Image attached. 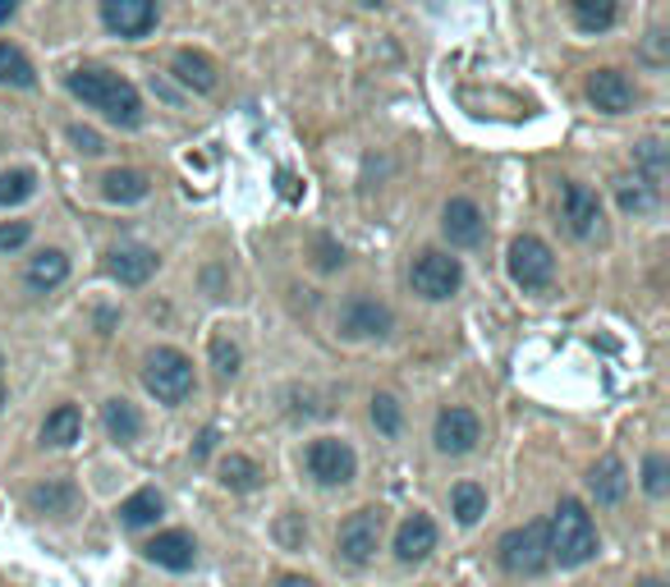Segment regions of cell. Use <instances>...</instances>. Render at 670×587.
Wrapping results in <instances>:
<instances>
[{"label": "cell", "mask_w": 670, "mask_h": 587, "mask_svg": "<svg viewBox=\"0 0 670 587\" xmlns=\"http://www.w3.org/2000/svg\"><path fill=\"white\" fill-rule=\"evenodd\" d=\"M69 92L83 101V106L101 111L111 124H120V129H138L143 124V97L138 88L120 79V74L111 69H74L69 74Z\"/></svg>", "instance_id": "1"}, {"label": "cell", "mask_w": 670, "mask_h": 587, "mask_svg": "<svg viewBox=\"0 0 670 587\" xmlns=\"http://www.w3.org/2000/svg\"><path fill=\"white\" fill-rule=\"evenodd\" d=\"M547 555L560 569H579L598 555V528H592V515L579 500H560L556 515L547 523Z\"/></svg>", "instance_id": "2"}, {"label": "cell", "mask_w": 670, "mask_h": 587, "mask_svg": "<svg viewBox=\"0 0 670 587\" xmlns=\"http://www.w3.org/2000/svg\"><path fill=\"white\" fill-rule=\"evenodd\" d=\"M143 386L161 404H179L193 395V363L179 349H152L143 363Z\"/></svg>", "instance_id": "3"}, {"label": "cell", "mask_w": 670, "mask_h": 587, "mask_svg": "<svg viewBox=\"0 0 670 587\" xmlns=\"http://www.w3.org/2000/svg\"><path fill=\"white\" fill-rule=\"evenodd\" d=\"M501 569L505 574H520V578H533V574H543L551 565V555H547V523H524V528H510L501 546Z\"/></svg>", "instance_id": "4"}, {"label": "cell", "mask_w": 670, "mask_h": 587, "mask_svg": "<svg viewBox=\"0 0 670 587\" xmlns=\"http://www.w3.org/2000/svg\"><path fill=\"white\" fill-rule=\"evenodd\" d=\"M505 262H510V280H514V285H524V290H547L551 275H556L551 248L537 235H520V239H514Z\"/></svg>", "instance_id": "5"}, {"label": "cell", "mask_w": 670, "mask_h": 587, "mask_svg": "<svg viewBox=\"0 0 670 587\" xmlns=\"http://www.w3.org/2000/svg\"><path fill=\"white\" fill-rule=\"evenodd\" d=\"M409 280H414V290H418L423 298L442 303V298H450V294L459 290L464 267H459V258H450V252L427 248V252H418V262H414V271H409Z\"/></svg>", "instance_id": "6"}, {"label": "cell", "mask_w": 670, "mask_h": 587, "mask_svg": "<svg viewBox=\"0 0 670 587\" xmlns=\"http://www.w3.org/2000/svg\"><path fill=\"white\" fill-rule=\"evenodd\" d=\"M335 546H340L345 565H368L381 546V509H354L335 532Z\"/></svg>", "instance_id": "7"}, {"label": "cell", "mask_w": 670, "mask_h": 587, "mask_svg": "<svg viewBox=\"0 0 670 587\" xmlns=\"http://www.w3.org/2000/svg\"><path fill=\"white\" fill-rule=\"evenodd\" d=\"M308 473H313L322 487H345V482H354V473H358V459L345 441L322 437V441L308 445Z\"/></svg>", "instance_id": "8"}, {"label": "cell", "mask_w": 670, "mask_h": 587, "mask_svg": "<svg viewBox=\"0 0 670 587\" xmlns=\"http://www.w3.org/2000/svg\"><path fill=\"white\" fill-rule=\"evenodd\" d=\"M432 441H436V450H442V454H469L482 441V422H478L473 408H442Z\"/></svg>", "instance_id": "9"}, {"label": "cell", "mask_w": 670, "mask_h": 587, "mask_svg": "<svg viewBox=\"0 0 670 587\" xmlns=\"http://www.w3.org/2000/svg\"><path fill=\"white\" fill-rule=\"evenodd\" d=\"M395 326V317H391V308L386 303H377V298H368V294H358V298H349L345 303V313H340V330L349 340H381L386 330Z\"/></svg>", "instance_id": "10"}, {"label": "cell", "mask_w": 670, "mask_h": 587, "mask_svg": "<svg viewBox=\"0 0 670 587\" xmlns=\"http://www.w3.org/2000/svg\"><path fill=\"white\" fill-rule=\"evenodd\" d=\"M101 23L115 37H143L157 23V0H101Z\"/></svg>", "instance_id": "11"}, {"label": "cell", "mask_w": 670, "mask_h": 587, "mask_svg": "<svg viewBox=\"0 0 670 587\" xmlns=\"http://www.w3.org/2000/svg\"><path fill=\"white\" fill-rule=\"evenodd\" d=\"M588 101L598 111H606V115H625L634 101H638V92L629 83V74H621V69H598L588 79Z\"/></svg>", "instance_id": "12"}, {"label": "cell", "mask_w": 670, "mask_h": 587, "mask_svg": "<svg viewBox=\"0 0 670 587\" xmlns=\"http://www.w3.org/2000/svg\"><path fill=\"white\" fill-rule=\"evenodd\" d=\"M565 225H570L574 239H592L602 229V197L588 184H565Z\"/></svg>", "instance_id": "13"}, {"label": "cell", "mask_w": 670, "mask_h": 587, "mask_svg": "<svg viewBox=\"0 0 670 587\" xmlns=\"http://www.w3.org/2000/svg\"><path fill=\"white\" fill-rule=\"evenodd\" d=\"M152 271H157V252L143 244H124L107 252V275L120 280V285H147Z\"/></svg>", "instance_id": "14"}, {"label": "cell", "mask_w": 670, "mask_h": 587, "mask_svg": "<svg viewBox=\"0 0 670 587\" xmlns=\"http://www.w3.org/2000/svg\"><path fill=\"white\" fill-rule=\"evenodd\" d=\"M147 560L152 565H161V569H170V574H185V569H193V555H198V546H193V538L189 532H157L147 546Z\"/></svg>", "instance_id": "15"}, {"label": "cell", "mask_w": 670, "mask_h": 587, "mask_svg": "<svg viewBox=\"0 0 670 587\" xmlns=\"http://www.w3.org/2000/svg\"><path fill=\"white\" fill-rule=\"evenodd\" d=\"M442 229H446V239L455 248H473L482 239V212H478V202L469 197H450L446 202V212H442Z\"/></svg>", "instance_id": "16"}, {"label": "cell", "mask_w": 670, "mask_h": 587, "mask_svg": "<svg viewBox=\"0 0 670 587\" xmlns=\"http://www.w3.org/2000/svg\"><path fill=\"white\" fill-rule=\"evenodd\" d=\"M436 551V523L427 515H409L395 532V555L404 560V565H418V560H427Z\"/></svg>", "instance_id": "17"}, {"label": "cell", "mask_w": 670, "mask_h": 587, "mask_svg": "<svg viewBox=\"0 0 670 587\" xmlns=\"http://www.w3.org/2000/svg\"><path fill=\"white\" fill-rule=\"evenodd\" d=\"M588 487H592V496H598V505H621L625 492H629V473H625L621 459L606 454V459H598V464H592Z\"/></svg>", "instance_id": "18"}, {"label": "cell", "mask_w": 670, "mask_h": 587, "mask_svg": "<svg viewBox=\"0 0 670 587\" xmlns=\"http://www.w3.org/2000/svg\"><path fill=\"white\" fill-rule=\"evenodd\" d=\"M175 79L179 83H185L189 92H216V65L208 60V56H202V50H179V56H175Z\"/></svg>", "instance_id": "19"}, {"label": "cell", "mask_w": 670, "mask_h": 587, "mask_svg": "<svg viewBox=\"0 0 670 587\" xmlns=\"http://www.w3.org/2000/svg\"><path fill=\"white\" fill-rule=\"evenodd\" d=\"M570 14L579 33H606L621 19V0H570Z\"/></svg>", "instance_id": "20"}, {"label": "cell", "mask_w": 670, "mask_h": 587, "mask_svg": "<svg viewBox=\"0 0 670 587\" xmlns=\"http://www.w3.org/2000/svg\"><path fill=\"white\" fill-rule=\"evenodd\" d=\"M65 275H69V258H65L60 248H46V252H37V258L29 262V290L46 294V290L65 285Z\"/></svg>", "instance_id": "21"}, {"label": "cell", "mask_w": 670, "mask_h": 587, "mask_svg": "<svg viewBox=\"0 0 670 587\" xmlns=\"http://www.w3.org/2000/svg\"><path fill=\"white\" fill-rule=\"evenodd\" d=\"M29 505L37 509V515H74V505H79V492H74V482H42V487L29 492Z\"/></svg>", "instance_id": "22"}, {"label": "cell", "mask_w": 670, "mask_h": 587, "mask_svg": "<svg viewBox=\"0 0 670 587\" xmlns=\"http://www.w3.org/2000/svg\"><path fill=\"white\" fill-rule=\"evenodd\" d=\"M101 422H107V431L129 445V441H138V431H143V418H138V408L129 404V399H107V408H101Z\"/></svg>", "instance_id": "23"}, {"label": "cell", "mask_w": 670, "mask_h": 587, "mask_svg": "<svg viewBox=\"0 0 670 587\" xmlns=\"http://www.w3.org/2000/svg\"><path fill=\"white\" fill-rule=\"evenodd\" d=\"M79 431H83V414L74 404H60L56 414H46L42 422V441L46 445H74L79 441Z\"/></svg>", "instance_id": "24"}, {"label": "cell", "mask_w": 670, "mask_h": 587, "mask_svg": "<svg viewBox=\"0 0 670 587\" xmlns=\"http://www.w3.org/2000/svg\"><path fill=\"white\" fill-rule=\"evenodd\" d=\"M615 202H621V212H629V216H648V212H657V184H648L643 174L615 180Z\"/></svg>", "instance_id": "25"}, {"label": "cell", "mask_w": 670, "mask_h": 587, "mask_svg": "<svg viewBox=\"0 0 670 587\" xmlns=\"http://www.w3.org/2000/svg\"><path fill=\"white\" fill-rule=\"evenodd\" d=\"M101 193L111 202H143L152 193V180L143 170H111L107 180H101Z\"/></svg>", "instance_id": "26"}, {"label": "cell", "mask_w": 670, "mask_h": 587, "mask_svg": "<svg viewBox=\"0 0 670 587\" xmlns=\"http://www.w3.org/2000/svg\"><path fill=\"white\" fill-rule=\"evenodd\" d=\"M161 509H166L161 496L152 492V487H143V492H134V496L120 505V523H124V528H147V523L161 519Z\"/></svg>", "instance_id": "27"}, {"label": "cell", "mask_w": 670, "mask_h": 587, "mask_svg": "<svg viewBox=\"0 0 670 587\" xmlns=\"http://www.w3.org/2000/svg\"><path fill=\"white\" fill-rule=\"evenodd\" d=\"M221 482L230 492H257L263 487V469H257L248 454H225L221 459Z\"/></svg>", "instance_id": "28"}, {"label": "cell", "mask_w": 670, "mask_h": 587, "mask_svg": "<svg viewBox=\"0 0 670 587\" xmlns=\"http://www.w3.org/2000/svg\"><path fill=\"white\" fill-rule=\"evenodd\" d=\"M450 505H455V519H459L464 528H473V523L487 515V492L478 487V482H459L455 496H450Z\"/></svg>", "instance_id": "29"}, {"label": "cell", "mask_w": 670, "mask_h": 587, "mask_svg": "<svg viewBox=\"0 0 670 587\" xmlns=\"http://www.w3.org/2000/svg\"><path fill=\"white\" fill-rule=\"evenodd\" d=\"M0 83H10V88H33L37 83L29 56L14 50V46H5V42H0Z\"/></svg>", "instance_id": "30"}, {"label": "cell", "mask_w": 670, "mask_h": 587, "mask_svg": "<svg viewBox=\"0 0 670 587\" xmlns=\"http://www.w3.org/2000/svg\"><path fill=\"white\" fill-rule=\"evenodd\" d=\"M37 193V174L33 170H5L0 174V207H19Z\"/></svg>", "instance_id": "31"}, {"label": "cell", "mask_w": 670, "mask_h": 587, "mask_svg": "<svg viewBox=\"0 0 670 587\" xmlns=\"http://www.w3.org/2000/svg\"><path fill=\"white\" fill-rule=\"evenodd\" d=\"M634 161H638V170H643V180H648V184H661V180H666V147H661L657 138L638 143Z\"/></svg>", "instance_id": "32"}, {"label": "cell", "mask_w": 670, "mask_h": 587, "mask_svg": "<svg viewBox=\"0 0 670 587\" xmlns=\"http://www.w3.org/2000/svg\"><path fill=\"white\" fill-rule=\"evenodd\" d=\"M372 422L377 431H386V437H395V431L404 427V408L395 395H372Z\"/></svg>", "instance_id": "33"}, {"label": "cell", "mask_w": 670, "mask_h": 587, "mask_svg": "<svg viewBox=\"0 0 670 587\" xmlns=\"http://www.w3.org/2000/svg\"><path fill=\"white\" fill-rule=\"evenodd\" d=\"M666 487H670L666 454H648V459H643V492H648V496H666Z\"/></svg>", "instance_id": "34"}, {"label": "cell", "mask_w": 670, "mask_h": 587, "mask_svg": "<svg viewBox=\"0 0 670 587\" xmlns=\"http://www.w3.org/2000/svg\"><path fill=\"white\" fill-rule=\"evenodd\" d=\"M212 363H216V372H221V376L230 381V376L239 372V349L230 345L225 336H216V340H212Z\"/></svg>", "instance_id": "35"}, {"label": "cell", "mask_w": 670, "mask_h": 587, "mask_svg": "<svg viewBox=\"0 0 670 587\" xmlns=\"http://www.w3.org/2000/svg\"><path fill=\"white\" fill-rule=\"evenodd\" d=\"M29 235H33L29 221H5V225H0V252L23 248V244H29Z\"/></svg>", "instance_id": "36"}, {"label": "cell", "mask_w": 670, "mask_h": 587, "mask_svg": "<svg viewBox=\"0 0 670 587\" xmlns=\"http://www.w3.org/2000/svg\"><path fill=\"white\" fill-rule=\"evenodd\" d=\"M69 138H74V147H79L83 157H97V151H107V143H101V134H97V129H83V124H74Z\"/></svg>", "instance_id": "37"}, {"label": "cell", "mask_w": 670, "mask_h": 587, "mask_svg": "<svg viewBox=\"0 0 670 587\" xmlns=\"http://www.w3.org/2000/svg\"><path fill=\"white\" fill-rule=\"evenodd\" d=\"M317 267H322V271L345 267V248L335 244V239H317Z\"/></svg>", "instance_id": "38"}, {"label": "cell", "mask_w": 670, "mask_h": 587, "mask_svg": "<svg viewBox=\"0 0 670 587\" xmlns=\"http://www.w3.org/2000/svg\"><path fill=\"white\" fill-rule=\"evenodd\" d=\"M212 445H216V431H202L198 445H193V459H208V454H212Z\"/></svg>", "instance_id": "39"}, {"label": "cell", "mask_w": 670, "mask_h": 587, "mask_svg": "<svg viewBox=\"0 0 670 587\" xmlns=\"http://www.w3.org/2000/svg\"><path fill=\"white\" fill-rule=\"evenodd\" d=\"M276 184H280V193H286V197H299V180H294V174L280 170V174H276Z\"/></svg>", "instance_id": "40"}, {"label": "cell", "mask_w": 670, "mask_h": 587, "mask_svg": "<svg viewBox=\"0 0 670 587\" xmlns=\"http://www.w3.org/2000/svg\"><path fill=\"white\" fill-rule=\"evenodd\" d=\"M14 10H19V0H0V23H5Z\"/></svg>", "instance_id": "41"}, {"label": "cell", "mask_w": 670, "mask_h": 587, "mask_svg": "<svg viewBox=\"0 0 670 587\" xmlns=\"http://www.w3.org/2000/svg\"><path fill=\"white\" fill-rule=\"evenodd\" d=\"M280 587H317V583H308V578H294V574H290V578H280Z\"/></svg>", "instance_id": "42"}, {"label": "cell", "mask_w": 670, "mask_h": 587, "mask_svg": "<svg viewBox=\"0 0 670 587\" xmlns=\"http://www.w3.org/2000/svg\"><path fill=\"white\" fill-rule=\"evenodd\" d=\"M638 587H666V583H661V578H643Z\"/></svg>", "instance_id": "43"}, {"label": "cell", "mask_w": 670, "mask_h": 587, "mask_svg": "<svg viewBox=\"0 0 670 587\" xmlns=\"http://www.w3.org/2000/svg\"><path fill=\"white\" fill-rule=\"evenodd\" d=\"M0 408H5V381H0Z\"/></svg>", "instance_id": "44"}, {"label": "cell", "mask_w": 670, "mask_h": 587, "mask_svg": "<svg viewBox=\"0 0 670 587\" xmlns=\"http://www.w3.org/2000/svg\"><path fill=\"white\" fill-rule=\"evenodd\" d=\"M364 5H372V10H377V5H386V0H364Z\"/></svg>", "instance_id": "45"}]
</instances>
